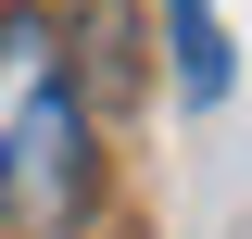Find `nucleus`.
<instances>
[{
	"instance_id": "obj_1",
	"label": "nucleus",
	"mask_w": 252,
	"mask_h": 239,
	"mask_svg": "<svg viewBox=\"0 0 252 239\" xmlns=\"http://www.w3.org/2000/svg\"><path fill=\"white\" fill-rule=\"evenodd\" d=\"M101 189L89 101L51 13H0V239H63Z\"/></svg>"
},
{
	"instance_id": "obj_2",
	"label": "nucleus",
	"mask_w": 252,
	"mask_h": 239,
	"mask_svg": "<svg viewBox=\"0 0 252 239\" xmlns=\"http://www.w3.org/2000/svg\"><path fill=\"white\" fill-rule=\"evenodd\" d=\"M177 13V101H227V26L215 0H164Z\"/></svg>"
}]
</instances>
